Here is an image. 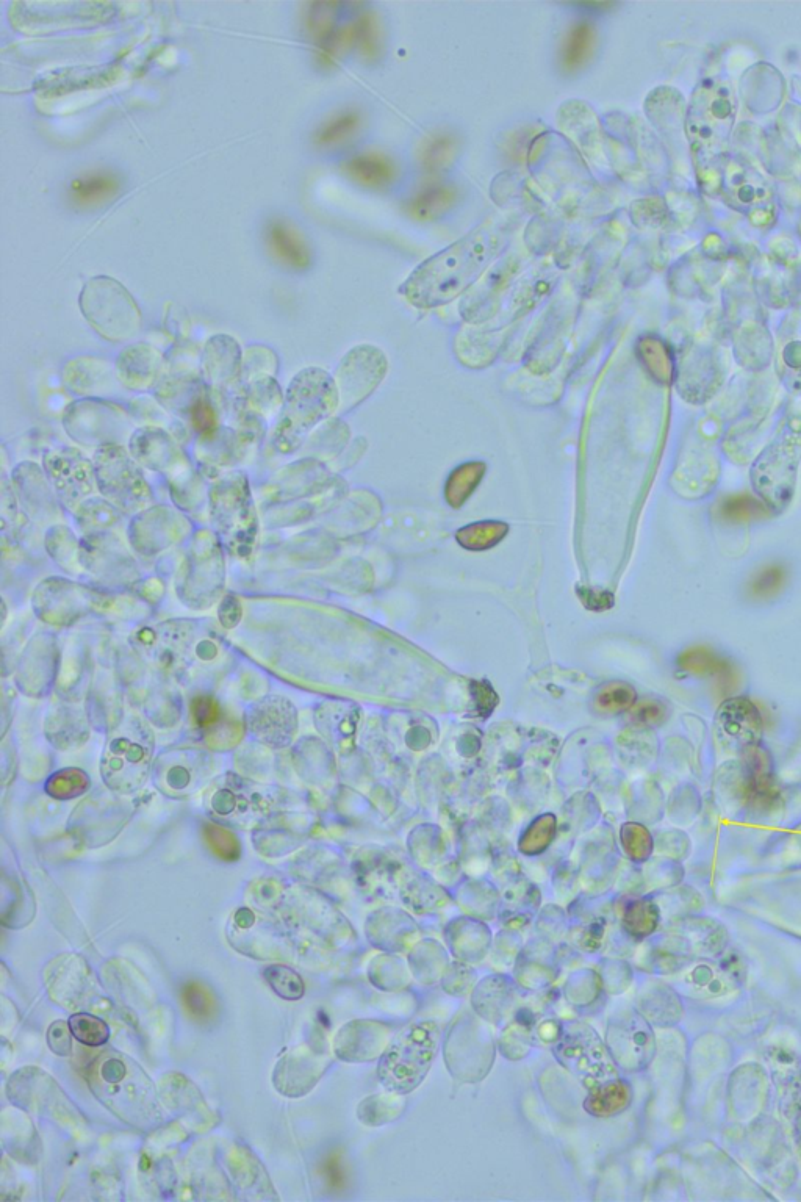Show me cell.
I'll list each match as a JSON object with an SVG mask.
<instances>
[{"label": "cell", "mask_w": 801, "mask_h": 1202, "mask_svg": "<svg viewBox=\"0 0 801 1202\" xmlns=\"http://www.w3.org/2000/svg\"><path fill=\"white\" fill-rule=\"evenodd\" d=\"M69 1032H71V1027H69V1024L66 1026V1023H63V1021H57V1023L52 1024L49 1033H47V1040H49V1048L55 1054H71V1037H69Z\"/></svg>", "instance_id": "44"}, {"label": "cell", "mask_w": 801, "mask_h": 1202, "mask_svg": "<svg viewBox=\"0 0 801 1202\" xmlns=\"http://www.w3.org/2000/svg\"><path fill=\"white\" fill-rule=\"evenodd\" d=\"M679 669L694 677L711 678L725 688L737 683V669L730 659L708 647H692L678 658Z\"/></svg>", "instance_id": "21"}, {"label": "cell", "mask_w": 801, "mask_h": 1202, "mask_svg": "<svg viewBox=\"0 0 801 1202\" xmlns=\"http://www.w3.org/2000/svg\"><path fill=\"white\" fill-rule=\"evenodd\" d=\"M94 472L99 490L123 511H137L151 498L140 468L124 448L116 445L99 448L94 456Z\"/></svg>", "instance_id": "8"}, {"label": "cell", "mask_w": 801, "mask_h": 1202, "mask_svg": "<svg viewBox=\"0 0 801 1202\" xmlns=\"http://www.w3.org/2000/svg\"><path fill=\"white\" fill-rule=\"evenodd\" d=\"M65 425L74 440L85 445L108 447L126 436L129 423L124 412L112 404L80 401L66 411Z\"/></svg>", "instance_id": "10"}, {"label": "cell", "mask_w": 801, "mask_h": 1202, "mask_svg": "<svg viewBox=\"0 0 801 1202\" xmlns=\"http://www.w3.org/2000/svg\"><path fill=\"white\" fill-rule=\"evenodd\" d=\"M265 979L279 996L288 1001H296L304 994L301 977L287 966H270L265 971Z\"/></svg>", "instance_id": "37"}, {"label": "cell", "mask_w": 801, "mask_h": 1202, "mask_svg": "<svg viewBox=\"0 0 801 1202\" xmlns=\"http://www.w3.org/2000/svg\"><path fill=\"white\" fill-rule=\"evenodd\" d=\"M88 780L85 774L80 771H63L60 774L54 775L47 791L57 799H71V797L79 796L87 789Z\"/></svg>", "instance_id": "40"}, {"label": "cell", "mask_w": 801, "mask_h": 1202, "mask_svg": "<svg viewBox=\"0 0 801 1202\" xmlns=\"http://www.w3.org/2000/svg\"><path fill=\"white\" fill-rule=\"evenodd\" d=\"M595 46H597L595 27L587 21L576 22L575 26L568 30L564 44H562L561 62L565 71H579L592 58Z\"/></svg>", "instance_id": "27"}, {"label": "cell", "mask_w": 801, "mask_h": 1202, "mask_svg": "<svg viewBox=\"0 0 801 1202\" xmlns=\"http://www.w3.org/2000/svg\"><path fill=\"white\" fill-rule=\"evenodd\" d=\"M154 735L138 717L119 722L108 738L101 772L108 788L119 792L140 789L151 772Z\"/></svg>", "instance_id": "3"}, {"label": "cell", "mask_w": 801, "mask_h": 1202, "mask_svg": "<svg viewBox=\"0 0 801 1202\" xmlns=\"http://www.w3.org/2000/svg\"><path fill=\"white\" fill-rule=\"evenodd\" d=\"M332 7H335V4L310 5L312 11L307 16V29L317 40L326 41L332 35V27H334Z\"/></svg>", "instance_id": "41"}, {"label": "cell", "mask_w": 801, "mask_h": 1202, "mask_svg": "<svg viewBox=\"0 0 801 1202\" xmlns=\"http://www.w3.org/2000/svg\"><path fill=\"white\" fill-rule=\"evenodd\" d=\"M218 714H220V709H218V705L212 699L196 700V703H194V717H196L201 727L213 724Z\"/></svg>", "instance_id": "45"}, {"label": "cell", "mask_w": 801, "mask_h": 1202, "mask_svg": "<svg viewBox=\"0 0 801 1202\" xmlns=\"http://www.w3.org/2000/svg\"><path fill=\"white\" fill-rule=\"evenodd\" d=\"M742 789L755 810L769 811L780 802L772 756L761 744L742 755Z\"/></svg>", "instance_id": "13"}, {"label": "cell", "mask_w": 801, "mask_h": 1202, "mask_svg": "<svg viewBox=\"0 0 801 1202\" xmlns=\"http://www.w3.org/2000/svg\"><path fill=\"white\" fill-rule=\"evenodd\" d=\"M719 512L728 522H745V520L761 519L766 514V509H764V504L759 503L755 498L740 495V497L728 498L723 501Z\"/></svg>", "instance_id": "38"}, {"label": "cell", "mask_w": 801, "mask_h": 1202, "mask_svg": "<svg viewBox=\"0 0 801 1202\" xmlns=\"http://www.w3.org/2000/svg\"><path fill=\"white\" fill-rule=\"evenodd\" d=\"M66 386L69 390L79 395H90V393L107 392L110 387L115 386L116 367L110 365V362H105L96 357H79V359L71 360L65 367Z\"/></svg>", "instance_id": "18"}, {"label": "cell", "mask_w": 801, "mask_h": 1202, "mask_svg": "<svg viewBox=\"0 0 801 1202\" xmlns=\"http://www.w3.org/2000/svg\"><path fill=\"white\" fill-rule=\"evenodd\" d=\"M733 123V101L730 91L719 85L700 88L690 107V140L701 157H712L722 151L723 143Z\"/></svg>", "instance_id": "9"}, {"label": "cell", "mask_w": 801, "mask_h": 1202, "mask_svg": "<svg viewBox=\"0 0 801 1202\" xmlns=\"http://www.w3.org/2000/svg\"><path fill=\"white\" fill-rule=\"evenodd\" d=\"M631 1093L623 1082H609L603 1087L593 1088V1093L587 1099V1109L598 1116H611L622 1112L628 1107Z\"/></svg>", "instance_id": "30"}, {"label": "cell", "mask_w": 801, "mask_h": 1202, "mask_svg": "<svg viewBox=\"0 0 801 1202\" xmlns=\"http://www.w3.org/2000/svg\"><path fill=\"white\" fill-rule=\"evenodd\" d=\"M354 43L359 47L360 54L367 60H378L382 51V35L379 21L373 13L360 16L353 27Z\"/></svg>", "instance_id": "34"}, {"label": "cell", "mask_w": 801, "mask_h": 1202, "mask_svg": "<svg viewBox=\"0 0 801 1202\" xmlns=\"http://www.w3.org/2000/svg\"><path fill=\"white\" fill-rule=\"evenodd\" d=\"M715 733L728 752L742 756L761 744L764 733L761 711L747 697L726 700L715 716Z\"/></svg>", "instance_id": "11"}, {"label": "cell", "mask_w": 801, "mask_h": 1202, "mask_svg": "<svg viewBox=\"0 0 801 1202\" xmlns=\"http://www.w3.org/2000/svg\"><path fill=\"white\" fill-rule=\"evenodd\" d=\"M360 113L356 110H345V112L337 113L331 119H327L326 123L318 129L315 134V143L320 146H332V144L343 143L349 140L356 134L360 127Z\"/></svg>", "instance_id": "31"}, {"label": "cell", "mask_w": 801, "mask_h": 1202, "mask_svg": "<svg viewBox=\"0 0 801 1202\" xmlns=\"http://www.w3.org/2000/svg\"><path fill=\"white\" fill-rule=\"evenodd\" d=\"M249 730L256 738L273 747L290 744L296 730V711L288 700L268 697L248 714Z\"/></svg>", "instance_id": "14"}, {"label": "cell", "mask_w": 801, "mask_h": 1202, "mask_svg": "<svg viewBox=\"0 0 801 1202\" xmlns=\"http://www.w3.org/2000/svg\"><path fill=\"white\" fill-rule=\"evenodd\" d=\"M343 171L362 187L378 190L392 185L396 179L395 163L381 152L370 151L356 155L345 162Z\"/></svg>", "instance_id": "23"}, {"label": "cell", "mask_w": 801, "mask_h": 1202, "mask_svg": "<svg viewBox=\"0 0 801 1202\" xmlns=\"http://www.w3.org/2000/svg\"><path fill=\"white\" fill-rule=\"evenodd\" d=\"M182 1002L191 1018L198 1023H209L216 1013V1002L212 991L202 983L188 982L182 990Z\"/></svg>", "instance_id": "33"}, {"label": "cell", "mask_w": 801, "mask_h": 1202, "mask_svg": "<svg viewBox=\"0 0 801 1202\" xmlns=\"http://www.w3.org/2000/svg\"><path fill=\"white\" fill-rule=\"evenodd\" d=\"M670 708L664 700H645V702L637 705L636 711L633 713V719L636 724L643 727H659L664 724L665 720L669 719Z\"/></svg>", "instance_id": "42"}, {"label": "cell", "mask_w": 801, "mask_h": 1202, "mask_svg": "<svg viewBox=\"0 0 801 1202\" xmlns=\"http://www.w3.org/2000/svg\"><path fill=\"white\" fill-rule=\"evenodd\" d=\"M556 1055H559L565 1066L579 1073L581 1079L589 1077L601 1080L604 1074L608 1073V1066H604V1049L597 1033H593L586 1026L568 1030L561 1046L556 1049Z\"/></svg>", "instance_id": "15"}, {"label": "cell", "mask_w": 801, "mask_h": 1202, "mask_svg": "<svg viewBox=\"0 0 801 1202\" xmlns=\"http://www.w3.org/2000/svg\"><path fill=\"white\" fill-rule=\"evenodd\" d=\"M44 465L58 498L69 511H76L93 492L96 478L94 465L74 450L47 453Z\"/></svg>", "instance_id": "12"}, {"label": "cell", "mask_w": 801, "mask_h": 1202, "mask_svg": "<svg viewBox=\"0 0 801 1202\" xmlns=\"http://www.w3.org/2000/svg\"><path fill=\"white\" fill-rule=\"evenodd\" d=\"M212 523L235 555L245 556L256 542L257 517L248 481L240 473L220 479L210 490Z\"/></svg>", "instance_id": "7"}, {"label": "cell", "mask_w": 801, "mask_h": 1202, "mask_svg": "<svg viewBox=\"0 0 801 1202\" xmlns=\"http://www.w3.org/2000/svg\"><path fill=\"white\" fill-rule=\"evenodd\" d=\"M266 243L279 262L293 270H306L310 267L309 246L304 242L295 227L284 220H271L266 226Z\"/></svg>", "instance_id": "20"}, {"label": "cell", "mask_w": 801, "mask_h": 1202, "mask_svg": "<svg viewBox=\"0 0 801 1202\" xmlns=\"http://www.w3.org/2000/svg\"><path fill=\"white\" fill-rule=\"evenodd\" d=\"M69 1027H71L72 1037L91 1048L102 1046L110 1038L107 1024L101 1018L93 1015H85V1013L72 1015L69 1019Z\"/></svg>", "instance_id": "35"}, {"label": "cell", "mask_w": 801, "mask_h": 1202, "mask_svg": "<svg viewBox=\"0 0 801 1202\" xmlns=\"http://www.w3.org/2000/svg\"><path fill=\"white\" fill-rule=\"evenodd\" d=\"M221 612H227V616L221 617V622L227 625V627H232V625H235L240 620V605H238V601L234 600V598L224 600L223 605H221L220 614Z\"/></svg>", "instance_id": "46"}, {"label": "cell", "mask_w": 801, "mask_h": 1202, "mask_svg": "<svg viewBox=\"0 0 801 1202\" xmlns=\"http://www.w3.org/2000/svg\"><path fill=\"white\" fill-rule=\"evenodd\" d=\"M609 1043H611L612 1051L620 1054L622 1059L625 1057L626 1059L629 1057L640 1059L642 1055L650 1052L653 1037H651L647 1024L633 1013V1015L623 1016L617 1024L609 1027Z\"/></svg>", "instance_id": "24"}, {"label": "cell", "mask_w": 801, "mask_h": 1202, "mask_svg": "<svg viewBox=\"0 0 801 1202\" xmlns=\"http://www.w3.org/2000/svg\"><path fill=\"white\" fill-rule=\"evenodd\" d=\"M130 448L138 461L162 472L174 467V464L177 465L182 458L176 443L160 429H141L133 436Z\"/></svg>", "instance_id": "22"}, {"label": "cell", "mask_w": 801, "mask_h": 1202, "mask_svg": "<svg viewBox=\"0 0 801 1202\" xmlns=\"http://www.w3.org/2000/svg\"><path fill=\"white\" fill-rule=\"evenodd\" d=\"M511 237L507 221H485L475 231L424 260L412 273L404 293L412 303L434 307L453 301L467 290L503 251Z\"/></svg>", "instance_id": "1"}, {"label": "cell", "mask_w": 801, "mask_h": 1202, "mask_svg": "<svg viewBox=\"0 0 801 1202\" xmlns=\"http://www.w3.org/2000/svg\"><path fill=\"white\" fill-rule=\"evenodd\" d=\"M658 922V907L648 900H637L626 913V929L631 932V935L639 936V938L653 933Z\"/></svg>", "instance_id": "36"}, {"label": "cell", "mask_w": 801, "mask_h": 1202, "mask_svg": "<svg viewBox=\"0 0 801 1202\" xmlns=\"http://www.w3.org/2000/svg\"><path fill=\"white\" fill-rule=\"evenodd\" d=\"M118 5L110 2H15L10 5L11 26L27 35H46L69 29H87L112 21Z\"/></svg>", "instance_id": "6"}, {"label": "cell", "mask_w": 801, "mask_h": 1202, "mask_svg": "<svg viewBox=\"0 0 801 1202\" xmlns=\"http://www.w3.org/2000/svg\"><path fill=\"white\" fill-rule=\"evenodd\" d=\"M80 310L91 328L110 342L132 339L141 328V312L129 290L110 276L83 285Z\"/></svg>", "instance_id": "5"}, {"label": "cell", "mask_w": 801, "mask_h": 1202, "mask_svg": "<svg viewBox=\"0 0 801 1202\" xmlns=\"http://www.w3.org/2000/svg\"><path fill=\"white\" fill-rule=\"evenodd\" d=\"M787 583V569L781 564H769L751 576L748 594L755 600H769L783 591Z\"/></svg>", "instance_id": "32"}, {"label": "cell", "mask_w": 801, "mask_h": 1202, "mask_svg": "<svg viewBox=\"0 0 801 1202\" xmlns=\"http://www.w3.org/2000/svg\"><path fill=\"white\" fill-rule=\"evenodd\" d=\"M728 195L736 202L740 210L750 213L767 212L772 206L769 188L758 174L751 173L747 168H737L728 179Z\"/></svg>", "instance_id": "25"}, {"label": "cell", "mask_w": 801, "mask_h": 1202, "mask_svg": "<svg viewBox=\"0 0 801 1202\" xmlns=\"http://www.w3.org/2000/svg\"><path fill=\"white\" fill-rule=\"evenodd\" d=\"M118 77L119 71L115 68L62 69L36 80L35 88L46 96H65L72 91L108 87Z\"/></svg>", "instance_id": "17"}, {"label": "cell", "mask_w": 801, "mask_h": 1202, "mask_svg": "<svg viewBox=\"0 0 801 1202\" xmlns=\"http://www.w3.org/2000/svg\"><path fill=\"white\" fill-rule=\"evenodd\" d=\"M636 699V691L629 684L617 683L601 692L600 703L609 711H625L633 708Z\"/></svg>", "instance_id": "43"}, {"label": "cell", "mask_w": 801, "mask_h": 1202, "mask_svg": "<svg viewBox=\"0 0 801 1202\" xmlns=\"http://www.w3.org/2000/svg\"><path fill=\"white\" fill-rule=\"evenodd\" d=\"M457 202V190L453 185L432 182L420 188L406 204V212L417 221H434L453 209Z\"/></svg>", "instance_id": "26"}, {"label": "cell", "mask_w": 801, "mask_h": 1202, "mask_svg": "<svg viewBox=\"0 0 801 1202\" xmlns=\"http://www.w3.org/2000/svg\"><path fill=\"white\" fill-rule=\"evenodd\" d=\"M334 404V384L320 368H306L288 387L284 411L274 434L282 453H293L307 432L326 417Z\"/></svg>", "instance_id": "2"}, {"label": "cell", "mask_w": 801, "mask_h": 1202, "mask_svg": "<svg viewBox=\"0 0 801 1202\" xmlns=\"http://www.w3.org/2000/svg\"><path fill=\"white\" fill-rule=\"evenodd\" d=\"M241 348L230 335H213L205 343L202 367L212 384H226L240 371Z\"/></svg>", "instance_id": "19"}, {"label": "cell", "mask_w": 801, "mask_h": 1202, "mask_svg": "<svg viewBox=\"0 0 801 1202\" xmlns=\"http://www.w3.org/2000/svg\"><path fill=\"white\" fill-rule=\"evenodd\" d=\"M119 182L112 174L94 173L74 180L69 188L72 201L83 207L101 206L118 195Z\"/></svg>", "instance_id": "29"}, {"label": "cell", "mask_w": 801, "mask_h": 1202, "mask_svg": "<svg viewBox=\"0 0 801 1202\" xmlns=\"http://www.w3.org/2000/svg\"><path fill=\"white\" fill-rule=\"evenodd\" d=\"M459 151V140L451 132H434L424 138L418 152L421 168L429 174H440L453 165Z\"/></svg>", "instance_id": "28"}, {"label": "cell", "mask_w": 801, "mask_h": 1202, "mask_svg": "<svg viewBox=\"0 0 801 1202\" xmlns=\"http://www.w3.org/2000/svg\"><path fill=\"white\" fill-rule=\"evenodd\" d=\"M439 1044L440 1027L434 1021H421L404 1029L382 1055V1085L398 1095L415 1090L428 1074Z\"/></svg>", "instance_id": "4"}, {"label": "cell", "mask_w": 801, "mask_h": 1202, "mask_svg": "<svg viewBox=\"0 0 801 1202\" xmlns=\"http://www.w3.org/2000/svg\"><path fill=\"white\" fill-rule=\"evenodd\" d=\"M180 763L177 761L176 766L169 767L165 775L166 786L173 789L174 792H187L193 788L194 783H201V774H196V767L201 764L198 756L191 755L188 766L185 764V756H179Z\"/></svg>", "instance_id": "39"}, {"label": "cell", "mask_w": 801, "mask_h": 1202, "mask_svg": "<svg viewBox=\"0 0 801 1202\" xmlns=\"http://www.w3.org/2000/svg\"><path fill=\"white\" fill-rule=\"evenodd\" d=\"M163 357L159 351L146 343L127 346L116 360V375L123 386L132 390H146L159 378Z\"/></svg>", "instance_id": "16"}]
</instances>
